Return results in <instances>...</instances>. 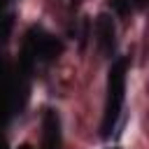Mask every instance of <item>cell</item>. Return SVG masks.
I'll return each instance as SVG.
<instances>
[{"label":"cell","instance_id":"cell-4","mask_svg":"<svg viewBox=\"0 0 149 149\" xmlns=\"http://www.w3.org/2000/svg\"><path fill=\"white\" fill-rule=\"evenodd\" d=\"M12 16L7 14V16H0V40H7V35H9V30H12Z\"/></svg>","mask_w":149,"mask_h":149},{"label":"cell","instance_id":"cell-3","mask_svg":"<svg viewBox=\"0 0 149 149\" xmlns=\"http://www.w3.org/2000/svg\"><path fill=\"white\" fill-rule=\"evenodd\" d=\"M44 149H61V121L51 109L44 114Z\"/></svg>","mask_w":149,"mask_h":149},{"label":"cell","instance_id":"cell-5","mask_svg":"<svg viewBox=\"0 0 149 149\" xmlns=\"http://www.w3.org/2000/svg\"><path fill=\"white\" fill-rule=\"evenodd\" d=\"M112 5H114V9H116L119 14H126V12H128L130 0H112Z\"/></svg>","mask_w":149,"mask_h":149},{"label":"cell","instance_id":"cell-2","mask_svg":"<svg viewBox=\"0 0 149 149\" xmlns=\"http://www.w3.org/2000/svg\"><path fill=\"white\" fill-rule=\"evenodd\" d=\"M95 37H98V47L102 49V54H114L116 49V28H114V21L112 16L107 14H100L98 21H95Z\"/></svg>","mask_w":149,"mask_h":149},{"label":"cell","instance_id":"cell-1","mask_svg":"<svg viewBox=\"0 0 149 149\" xmlns=\"http://www.w3.org/2000/svg\"><path fill=\"white\" fill-rule=\"evenodd\" d=\"M126 93V61L119 58L109 70V88H107V107H105V121H102V135L109 137L112 128L116 126V119L121 114Z\"/></svg>","mask_w":149,"mask_h":149}]
</instances>
